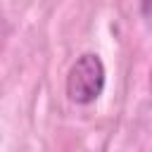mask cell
Here are the masks:
<instances>
[{"mask_svg": "<svg viewBox=\"0 0 152 152\" xmlns=\"http://www.w3.org/2000/svg\"><path fill=\"white\" fill-rule=\"evenodd\" d=\"M150 86H152V76H150Z\"/></svg>", "mask_w": 152, "mask_h": 152, "instance_id": "3957f363", "label": "cell"}, {"mask_svg": "<svg viewBox=\"0 0 152 152\" xmlns=\"http://www.w3.org/2000/svg\"><path fill=\"white\" fill-rule=\"evenodd\" d=\"M140 12L145 17H150L152 14V0H140Z\"/></svg>", "mask_w": 152, "mask_h": 152, "instance_id": "7a4b0ae2", "label": "cell"}, {"mask_svg": "<svg viewBox=\"0 0 152 152\" xmlns=\"http://www.w3.org/2000/svg\"><path fill=\"white\" fill-rule=\"evenodd\" d=\"M104 90V64L95 52L81 55L66 74V95L76 104L95 102Z\"/></svg>", "mask_w": 152, "mask_h": 152, "instance_id": "6da1fadb", "label": "cell"}]
</instances>
